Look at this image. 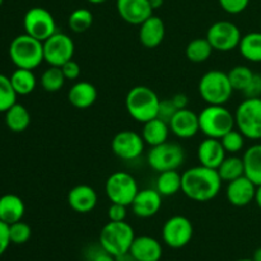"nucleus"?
I'll return each instance as SVG.
<instances>
[{"label": "nucleus", "mask_w": 261, "mask_h": 261, "mask_svg": "<svg viewBox=\"0 0 261 261\" xmlns=\"http://www.w3.org/2000/svg\"><path fill=\"white\" fill-rule=\"evenodd\" d=\"M242 93H244L245 98H256V97H261V74L255 73L251 83L249 84V87Z\"/></svg>", "instance_id": "nucleus-43"}, {"label": "nucleus", "mask_w": 261, "mask_h": 261, "mask_svg": "<svg viewBox=\"0 0 261 261\" xmlns=\"http://www.w3.org/2000/svg\"><path fill=\"white\" fill-rule=\"evenodd\" d=\"M31 234H32V229H31L30 224H27L25 222L19 221L9 224V237L12 244H25L31 239Z\"/></svg>", "instance_id": "nucleus-38"}, {"label": "nucleus", "mask_w": 261, "mask_h": 261, "mask_svg": "<svg viewBox=\"0 0 261 261\" xmlns=\"http://www.w3.org/2000/svg\"><path fill=\"white\" fill-rule=\"evenodd\" d=\"M168 125L172 134L180 139H190L200 132L199 114L189 109L178 110Z\"/></svg>", "instance_id": "nucleus-17"}, {"label": "nucleus", "mask_w": 261, "mask_h": 261, "mask_svg": "<svg viewBox=\"0 0 261 261\" xmlns=\"http://www.w3.org/2000/svg\"><path fill=\"white\" fill-rule=\"evenodd\" d=\"M222 9L228 14H240L249 7L250 0H218Z\"/></svg>", "instance_id": "nucleus-40"}, {"label": "nucleus", "mask_w": 261, "mask_h": 261, "mask_svg": "<svg viewBox=\"0 0 261 261\" xmlns=\"http://www.w3.org/2000/svg\"><path fill=\"white\" fill-rule=\"evenodd\" d=\"M170 132V125L167 122L158 119V117H154V119L143 124L142 137L145 144H148L149 147H155V145L167 142Z\"/></svg>", "instance_id": "nucleus-25"}, {"label": "nucleus", "mask_w": 261, "mask_h": 261, "mask_svg": "<svg viewBox=\"0 0 261 261\" xmlns=\"http://www.w3.org/2000/svg\"><path fill=\"white\" fill-rule=\"evenodd\" d=\"M23 27H24V33L32 36L41 42L58 32L54 15L47 9L41 7L31 8L30 10H27L23 18Z\"/></svg>", "instance_id": "nucleus-11"}, {"label": "nucleus", "mask_w": 261, "mask_h": 261, "mask_svg": "<svg viewBox=\"0 0 261 261\" xmlns=\"http://www.w3.org/2000/svg\"><path fill=\"white\" fill-rule=\"evenodd\" d=\"M9 58L17 68L33 70L43 60V42L23 33L13 38L9 45Z\"/></svg>", "instance_id": "nucleus-4"}, {"label": "nucleus", "mask_w": 261, "mask_h": 261, "mask_svg": "<svg viewBox=\"0 0 261 261\" xmlns=\"http://www.w3.org/2000/svg\"><path fill=\"white\" fill-rule=\"evenodd\" d=\"M145 142L142 134L133 130H121L114 137L111 149L122 161H134L144 152Z\"/></svg>", "instance_id": "nucleus-14"}, {"label": "nucleus", "mask_w": 261, "mask_h": 261, "mask_svg": "<svg viewBox=\"0 0 261 261\" xmlns=\"http://www.w3.org/2000/svg\"><path fill=\"white\" fill-rule=\"evenodd\" d=\"M105 191L111 203L129 206L137 196L139 188L134 176L124 171H117L111 173L106 180Z\"/></svg>", "instance_id": "nucleus-9"}, {"label": "nucleus", "mask_w": 261, "mask_h": 261, "mask_svg": "<svg viewBox=\"0 0 261 261\" xmlns=\"http://www.w3.org/2000/svg\"><path fill=\"white\" fill-rule=\"evenodd\" d=\"M236 261H254V260H252V259H239Z\"/></svg>", "instance_id": "nucleus-51"}, {"label": "nucleus", "mask_w": 261, "mask_h": 261, "mask_svg": "<svg viewBox=\"0 0 261 261\" xmlns=\"http://www.w3.org/2000/svg\"><path fill=\"white\" fill-rule=\"evenodd\" d=\"M126 205H122V204L117 203H111V205L109 206V211H107V217L112 222L125 221L126 219Z\"/></svg>", "instance_id": "nucleus-41"}, {"label": "nucleus", "mask_w": 261, "mask_h": 261, "mask_svg": "<svg viewBox=\"0 0 261 261\" xmlns=\"http://www.w3.org/2000/svg\"><path fill=\"white\" fill-rule=\"evenodd\" d=\"M139 27V41L144 47H158L165 40L166 27L162 18L157 15H150Z\"/></svg>", "instance_id": "nucleus-22"}, {"label": "nucleus", "mask_w": 261, "mask_h": 261, "mask_svg": "<svg viewBox=\"0 0 261 261\" xmlns=\"http://www.w3.org/2000/svg\"><path fill=\"white\" fill-rule=\"evenodd\" d=\"M198 91L208 105H226L233 94L228 74L222 70H209L200 78Z\"/></svg>", "instance_id": "nucleus-6"}, {"label": "nucleus", "mask_w": 261, "mask_h": 261, "mask_svg": "<svg viewBox=\"0 0 261 261\" xmlns=\"http://www.w3.org/2000/svg\"><path fill=\"white\" fill-rule=\"evenodd\" d=\"M163 196L155 189H143L138 191L132 203L133 213L139 218H150L160 212Z\"/></svg>", "instance_id": "nucleus-18"}, {"label": "nucleus", "mask_w": 261, "mask_h": 261, "mask_svg": "<svg viewBox=\"0 0 261 261\" xmlns=\"http://www.w3.org/2000/svg\"><path fill=\"white\" fill-rule=\"evenodd\" d=\"M227 74H228L229 82H231L233 91L239 92H244L249 87V84L251 83L252 78L255 75L254 71L249 66L245 65L234 66Z\"/></svg>", "instance_id": "nucleus-35"}, {"label": "nucleus", "mask_w": 261, "mask_h": 261, "mask_svg": "<svg viewBox=\"0 0 261 261\" xmlns=\"http://www.w3.org/2000/svg\"><path fill=\"white\" fill-rule=\"evenodd\" d=\"M75 53L74 41L66 33L55 32L43 41V60L50 66H63Z\"/></svg>", "instance_id": "nucleus-12"}, {"label": "nucleus", "mask_w": 261, "mask_h": 261, "mask_svg": "<svg viewBox=\"0 0 261 261\" xmlns=\"http://www.w3.org/2000/svg\"><path fill=\"white\" fill-rule=\"evenodd\" d=\"M9 78L18 96H27L32 93L37 84L36 75L33 74V70H30V69L17 68Z\"/></svg>", "instance_id": "nucleus-30"}, {"label": "nucleus", "mask_w": 261, "mask_h": 261, "mask_svg": "<svg viewBox=\"0 0 261 261\" xmlns=\"http://www.w3.org/2000/svg\"><path fill=\"white\" fill-rule=\"evenodd\" d=\"M172 102L173 105L176 106L177 110H182V109H188L189 105V98L185 93H176L175 96L172 97Z\"/></svg>", "instance_id": "nucleus-46"}, {"label": "nucleus", "mask_w": 261, "mask_h": 261, "mask_svg": "<svg viewBox=\"0 0 261 261\" xmlns=\"http://www.w3.org/2000/svg\"><path fill=\"white\" fill-rule=\"evenodd\" d=\"M177 111L178 110L176 109V106L173 105L172 99L171 98L161 99L160 107H158L157 117L158 119L163 120V121H166L167 124H170V121L172 120V117L175 116V114Z\"/></svg>", "instance_id": "nucleus-39"}, {"label": "nucleus", "mask_w": 261, "mask_h": 261, "mask_svg": "<svg viewBox=\"0 0 261 261\" xmlns=\"http://www.w3.org/2000/svg\"><path fill=\"white\" fill-rule=\"evenodd\" d=\"M236 127L246 139H261V97L245 98L234 112Z\"/></svg>", "instance_id": "nucleus-7"}, {"label": "nucleus", "mask_w": 261, "mask_h": 261, "mask_svg": "<svg viewBox=\"0 0 261 261\" xmlns=\"http://www.w3.org/2000/svg\"><path fill=\"white\" fill-rule=\"evenodd\" d=\"M65 76H64L63 70L60 66H48L41 75V87L43 91L55 93L59 92L65 84Z\"/></svg>", "instance_id": "nucleus-33"}, {"label": "nucleus", "mask_w": 261, "mask_h": 261, "mask_svg": "<svg viewBox=\"0 0 261 261\" xmlns=\"http://www.w3.org/2000/svg\"><path fill=\"white\" fill-rule=\"evenodd\" d=\"M252 260L254 261H261V247L254 252V256H252Z\"/></svg>", "instance_id": "nucleus-49"}, {"label": "nucleus", "mask_w": 261, "mask_h": 261, "mask_svg": "<svg viewBox=\"0 0 261 261\" xmlns=\"http://www.w3.org/2000/svg\"><path fill=\"white\" fill-rule=\"evenodd\" d=\"M88 3H91V4H102V3L107 2V0H87Z\"/></svg>", "instance_id": "nucleus-50"}, {"label": "nucleus", "mask_w": 261, "mask_h": 261, "mask_svg": "<svg viewBox=\"0 0 261 261\" xmlns=\"http://www.w3.org/2000/svg\"><path fill=\"white\" fill-rule=\"evenodd\" d=\"M182 188V176L177 170L163 171L155 181V190L162 196H172L180 193Z\"/></svg>", "instance_id": "nucleus-28"}, {"label": "nucleus", "mask_w": 261, "mask_h": 261, "mask_svg": "<svg viewBox=\"0 0 261 261\" xmlns=\"http://www.w3.org/2000/svg\"><path fill=\"white\" fill-rule=\"evenodd\" d=\"M17 96L9 76L0 74V114H4L13 105L17 103Z\"/></svg>", "instance_id": "nucleus-36"}, {"label": "nucleus", "mask_w": 261, "mask_h": 261, "mask_svg": "<svg viewBox=\"0 0 261 261\" xmlns=\"http://www.w3.org/2000/svg\"><path fill=\"white\" fill-rule=\"evenodd\" d=\"M245 139L246 138L244 137V134L239 129H232L231 132H228L226 135L221 138V142L227 153L236 154V153L241 152L244 149Z\"/></svg>", "instance_id": "nucleus-37"}, {"label": "nucleus", "mask_w": 261, "mask_h": 261, "mask_svg": "<svg viewBox=\"0 0 261 261\" xmlns=\"http://www.w3.org/2000/svg\"><path fill=\"white\" fill-rule=\"evenodd\" d=\"M242 35L240 28L229 20H218L208 28L206 40L214 51L229 53L239 48Z\"/></svg>", "instance_id": "nucleus-10"}, {"label": "nucleus", "mask_w": 261, "mask_h": 261, "mask_svg": "<svg viewBox=\"0 0 261 261\" xmlns=\"http://www.w3.org/2000/svg\"><path fill=\"white\" fill-rule=\"evenodd\" d=\"M200 132L206 138L221 139L236 127L234 115L224 105H208L199 114Z\"/></svg>", "instance_id": "nucleus-5"}, {"label": "nucleus", "mask_w": 261, "mask_h": 261, "mask_svg": "<svg viewBox=\"0 0 261 261\" xmlns=\"http://www.w3.org/2000/svg\"><path fill=\"white\" fill-rule=\"evenodd\" d=\"M194 236L193 223L185 216H173L162 227V240L171 249H182Z\"/></svg>", "instance_id": "nucleus-13"}, {"label": "nucleus", "mask_w": 261, "mask_h": 261, "mask_svg": "<svg viewBox=\"0 0 261 261\" xmlns=\"http://www.w3.org/2000/svg\"><path fill=\"white\" fill-rule=\"evenodd\" d=\"M98 201L96 190L89 185H76L68 193V204L74 212L81 214L93 211Z\"/></svg>", "instance_id": "nucleus-20"}, {"label": "nucleus", "mask_w": 261, "mask_h": 261, "mask_svg": "<svg viewBox=\"0 0 261 261\" xmlns=\"http://www.w3.org/2000/svg\"><path fill=\"white\" fill-rule=\"evenodd\" d=\"M61 70H63L64 73V76H65L66 81H76V79L81 76V65H79L76 61H74L73 59L71 60H69L68 63L64 64L63 66H61Z\"/></svg>", "instance_id": "nucleus-42"}, {"label": "nucleus", "mask_w": 261, "mask_h": 261, "mask_svg": "<svg viewBox=\"0 0 261 261\" xmlns=\"http://www.w3.org/2000/svg\"><path fill=\"white\" fill-rule=\"evenodd\" d=\"M69 28L75 33H83L88 31L93 24V14L89 9L78 8L73 10L68 19Z\"/></svg>", "instance_id": "nucleus-34"}, {"label": "nucleus", "mask_w": 261, "mask_h": 261, "mask_svg": "<svg viewBox=\"0 0 261 261\" xmlns=\"http://www.w3.org/2000/svg\"><path fill=\"white\" fill-rule=\"evenodd\" d=\"M245 176L256 186L261 185V143L251 145L244 153Z\"/></svg>", "instance_id": "nucleus-26"}, {"label": "nucleus", "mask_w": 261, "mask_h": 261, "mask_svg": "<svg viewBox=\"0 0 261 261\" xmlns=\"http://www.w3.org/2000/svg\"><path fill=\"white\" fill-rule=\"evenodd\" d=\"M256 189L257 186L249 177L244 175L228 182L226 189L227 200L231 205L237 206V208L247 206L252 201H255Z\"/></svg>", "instance_id": "nucleus-15"}, {"label": "nucleus", "mask_w": 261, "mask_h": 261, "mask_svg": "<svg viewBox=\"0 0 261 261\" xmlns=\"http://www.w3.org/2000/svg\"><path fill=\"white\" fill-rule=\"evenodd\" d=\"M5 114V125L13 133H23L31 124V115L23 105L14 103Z\"/></svg>", "instance_id": "nucleus-27"}, {"label": "nucleus", "mask_w": 261, "mask_h": 261, "mask_svg": "<svg viewBox=\"0 0 261 261\" xmlns=\"http://www.w3.org/2000/svg\"><path fill=\"white\" fill-rule=\"evenodd\" d=\"M134 239V228L127 222L110 221L101 229L99 246L115 257H120L129 254Z\"/></svg>", "instance_id": "nucleus-3"}, {"label": "nucleus", "mask_w": 261, "mask_h": 261, "mask_svg": "<svg viewBox=\"0 0 261 261\" xmlns=\"http://www.w3.org/2000/svg\"><path fill=\"white\" fill-rule=\"evenodd\" d=\"M239 51L250 63H261V32H250L242 36Z\"/></svg>", "instance_id": "nucleus-29"}, {"label": "nucleus", "mask_w": 261, "mask_h": 261, "mask_svg": "<svg viewBox=\"0 0 261 261\" xmlns=\"http://www.w3.org/2000/svg\"><path fill=\"white\" fill-rule=\"evenodd\" d=\"M161 98L147 86L133 87L125 98L126 111L135 121L144 122L157 117Z\"/></svg>", "instance_id": "nucleus-2"}, {"label": "nucleus", "mask_w": 261, "mask_h": 261, "mask_svg": "<svg viewBox=\"0 0 261 261\" xmlns=\"http://www.w3.org/2000/svg\"><path fill=\"white\" fill-rule=\"evenodd\" d=\"M217 171H218L222 181L231 182V181L245 175L244 160L237 157V155H229V157L224 158V161L219 165Z\"/></svg>", "instance_id": "nucleus-31"}, {"label": "nucleus", "mask_w": 261, "mask_h": 261, "mask_svg": "<svg viewBox=\"0 0 261 261\" xmlns=\"http://www.w3.org/2000/svg\"><path fill=\"white\" fill-rule=\"evenodd\" d=\"M255 203L257 204V206L261 209V185L257 186L256 189V195H255Z\"/></svg>", "instance_id": "nucleus-48"}, {"label": "nucleus", "mask_w": 261, "mask_h": 261, "mask_svg": "<svg viewBox=\"0 0 261 261\" xmlns=\"http://www.w3.org/2000/svg\"><path fill=\"white\" fill-rule=\"evenodd\" d=\"M227 152L223 148L221 139L205 138L198 147V161L201 166L217 170L224 158Z\"/></svg>", "instance_id": "nucleus-21"}, {"label": "nucleus", "mask_w": 261, "mask_h": 261, "mask_svg": "<svg viewBox=\"0 0 261 261\" xmlns=\"http://www.w3.org/2000/svg\"><path fill=\"white\" fill-rule=\"evenodd\" d=\"M213 47L209 43V41L205 38H195V40L190 41L189 45L186 46V58L191 61V63L200 64L208 60L213 53Z\"/></svg>", "instance_id": "nucleus-32"}, {"label": "nucleus", "mask_w": 261, "mask_h": 261, "mask_svg": "<svg viewBox=\"0 0 261 261\" xmlns=\"http://www.w3.org/2000/svg\"><path fill=\"white\" fill-rule=\"evenodd\" d=\"M24 201L15 194H5L0 196V221L9 224L22 221L24 216Z\"/></svg>", "instance_id": "nucleus-24"}, {"label": "nucleus", "mask_w": 261, "mask_h": 261, "mask_svg": "<svg viewBox=\"0 0 261 261\" xmlns=\"http://www.w3.org/2000/svg\"><path fill=\"white\" fill-rule=\"evenodd\" d=\"M97 88L86 81L76 82L68 92V99L73 107L78 110H86L93 106L97 101Z\"/></svg>", "instance_id": "nucleus-23"}, {"label": "nucleus", "mask_w": 261, "mask_h": 261, "mask_svg": "<svg viewBox=\"0 0 261 261\" xmlns=\"http://www.w3.org/2000/svg\"><path fill=\"white\" fill-rule=\"evenodd\" d=\"M116 10L122 20L133 25H140L153 15L149 0H116Z\"/></svg>", "instance_id": "nucleus-16"}, {"label": "nucleus", "mask_w": 261, "mask_h": 261, "mask_svg": "<svg viewBox=\"0 0 261 261\" xmlns=\"http://www.w3.org/2000/svg\"><path fill=\"white\" fill-rule=\"evenodd\" d=\"M181 191L198 203H206L216 198L222 188V178L218 171L199 165L182 173Z\"/></svg>", "instance_id": "nucleus-1"}, {"label": "nucleus", "mask_w": 261, "mask_h": 261, "mask_svg": "<svg viewBox=\"0 0 261 261\" xmlns=\"http://www.w3.org/2000/svg\"><path fill=\"white\" fill-rule=\"evenodd\" d=\"M129 254L135 261H160L162 259L163 247L157 239L152 236H135Z\"/></svg>", "instance_id": "nucleus-19"}, {"label": "nucleus", "mask_w": 261, "mask_h": 261, "mask_svg": "<svg viewBox=\"0 0 261 261\" xmlns=\"http://www.w3.org/2000/svg\"><path fill=\"white\" fill-rule=\"evenodd\" d=\"M185 161V150L177 143L165 142L150 147L147 154V162L155 172L177 170Z\"/></svg>", "instance_id": "nucleus-8"}, {"label": "nucleus", "mask_w": 261, "mask_h": 261, "mask_svg": "<svg viewBox=\"0 0 261 261\" xmlns=\"http://www.w3.org/2000/svg\"><path fill=\"white\" fill-rule=\"evenodd\" d=\"M10 244L12 242H10L9 237V226L3 221H0V256L7 251Z\"/></svg>", "instance_id": "nucleus-44"}, {"label": "nucleus", "mask_w": 261, "mask_h": 261, "mask_svg": "<svg viewBox=\"0 0 261 261\" xmlns=\"http://www.w3.org/2000/svg\"><path fill=\"white\" fill-rule=\"evenodd\" d=\"M3 2H4V0H0V7H2V4H3Z\"/></svg>", "instance_id": "nucleus-52"}, {"label": "nucleus", "mask_w": 261, "mask_h": 261, "mask_svg": "<svg viewBox=\"0 0 261 261\" xmlns=\"http://www.w3.org/2000/svg\"><path fill=\"white\" fill-rule=\"evenodd\" d=\"M91 261H117V259L99 246V249L91 255Z\"/></svg>", "instance_id": "nucleus-45"}, {"label": "nucleus", "mask_w": 261, "mask_h": 261, "mask_svg": "<svg viewBox=\"0 0 261 261\" xmlns=\"http://www.w3.org/2000/svg\"><path fill=\"white\" fill-rule=\"evenodd\" d=\"M163 3H165V0H149V4L153 10L160 9V8L163 5Z\"/></svg>", "instance_id": "nucleus-47"}]
</instances>
